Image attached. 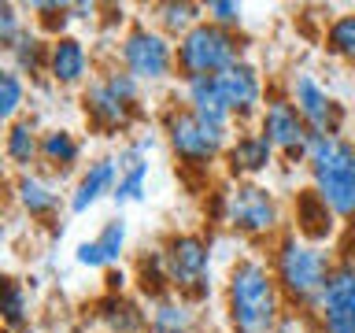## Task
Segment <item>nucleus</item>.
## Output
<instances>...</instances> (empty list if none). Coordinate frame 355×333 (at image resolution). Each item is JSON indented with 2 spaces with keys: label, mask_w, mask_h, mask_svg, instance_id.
<instances>
[{
  "label": "nucleus",
  "mask_w": 355,
  "mask_h": 333,
  "mask_svg": "<svg viewBox=\"0 0 355 333\" xmlns=\"http://www.w3.org/2000/svg\"><path fill=\"white\" fill-rule=\"evenodd\" d=\"M222 307H226L230 333H277L288 307L266 255L248 252L230 263L226 285H222Z\"/></svg>",
  "instance_id": "f257e3e1"
},
{
  "label": "nucleus",
  "mask_w": 355,
  "mask_h": 333,
  "mask_svg": "<svg viewBox=\"0 0 355 333\" xmlns=\"http://www.w3.org/2000/svg\"><path fill=\"white\" fill-rule=\"evenodd\" d=\"M266 263H270L274 282L285 296L288 315L315 318L318 300L326 293V282L333 274V263H337V252L329 244H311L304 237H296L293 230H285L282 237L270 241Z\"/></svg>",
  "instance_id": "f03ea898"
},
{
  "label": "nucleus",
  "mask_w": 355,
  "mask_h": 333,
  "mask_svg": "<svg viewBox=\"0 0 355 333\" xmlns=\"http://www.w3.org/2000/svg\"><path fill=\"white\" fill-rule=\"evenodd\" d=\"M304 171L322 204L340 222H355V141L348 133H315Z\"/></svg>",
  "instance_id": "7ed1b4c3"
},
{
  "label": "nucleus",
  "mask_w": 355,
  "mask_h": 333,
  "mask_svg": "<svg viewBox=\"0 0 355 333\" xmlns=\"http://www.w3.org/2000/svg\"><path fill=\"white\" fill-rule=\"evenodd\" d=\"M159 130L166 137V148L174 152V160L185 171H200V174H207L215 163H222L233 137V130H218V126H207L204 119H196L182 100H174V104L159 111Z\"/></svg>",
  "instance_id": "20e7f679"
},
{
  "label": "nucleus",
  "mask_w": 355,
  "mask_h": 333,
  "mask_svg": "<svg viewBox=\"0 0 355 333\" xmlns=\"http://www.w3.org/2000/svg\"><path fill=\"white\" fill-rule=\"evenodd\" d=\"M248 60L244 56V37L233 30H222L215 22H200L185 33L182 41H174V71L178 82H193V78H218L230 71L233 63Z\"/></svg>",
  "instance_id": "39448f33"
},
{
  "label": "nucleus",
  "mask_w": 355,
  "mask_h": 333,
  "mask_svg": "<svg viewBox=\"0 0 355 333\" xmlns=\"http://www.w3.org/2000/svg\"><path fill=\"white\" fill-rule=\"evenodd\" d=\"M222 222L248 241H266L285 233V211L270 185L263 182H230L222 193Z\"/></svg>",
  "instance_id": "423d86ee"
},
{
  "label": "nucleus",
  "mask_w": 355,
  "mask_h": 333,
  "mask_svg": "<svg viewBox=\"0 0 355 333\" xmlns=\"http://www.w3.org/2000/svg\"><path fill=\"white\" fill-rule=\"evenodd\" d=\"M115 63L126 74H133L141 85H163L178 78L174 71V41L159 33L152 22L133 19L126 30L119 33L115 44Z\"/></svg>",
  "instance_id": "0eeeda50"
},
{
  "label": "nucleus",
  "mask_w": 355,
  "mask_h": 333,
  "mask_svg": "<svg viewBox=\"0 0 355 333\" xmlns=\"http://www.w3.org/2000/svg\"><path fill=\"white\" fill-rule=\"evenodd\" d=\"M159 252L171 293L185 296L189 304H200L211 293V237L200 230H178L159 244Z\"/></svg>",
  "instance_id": "6e6552de"
},
{
  "label": "nucleus",
  "mask_w": 355,
  "mask_h": 333,
  "mask_svg": "<svg viewBox=\"0 0 355 333\" xmlns=\"http://www.w3.org/2000/svg\"><path fill=\"white\" fill-rule=\"evenodd\" d=\"M255 130L263 133L266 141L274 144V152L282 155L285 163H300L304 166L307 160V144H311V126L304 122V115L293 108V100H288L285 93H274V96H266V104L259 111V119H255Z\"/></svg>",
  "instance_id": "1a4fd4ad"
},
{
  "label": "nucleus",
  "mask_w": 355,
  "mask_h": 333,
  "mask_svg": "<svg viewBox=\"0 0 355 333\" xmlns=\"http://www.w3.org/2000/svg\"><path fill=\"white\" fill-rule=\"evenodd\" d=\"M285 96L293 100V108L304 115L311 133H344V119H348V111H344L340 100L318 82V74L304 71V67L288 71Z\"/></svg>",
  "instance_id": "9d476101"
},
{
  "label": "nucleus",
  "mask_w": 355,
  "mask_h": 333,
  "mask_svg": "<svg viewBox=\"0 0 355 333\" xmlns=\"http://www.w3.org/2000/svg\"><path fill=\"white\" fill-rule=\"evenodd\" d=\"M311 322L318 333H355V248L337 252L326 293Z\"/></svg>",
  "instance_id": "9b49d317"
},
{
  "label": "nucleus",
  "mask_w": 355,
  "mask_h": 333,
  "mask_svg": "<svg viewBox=\"0 0 355 333\" xmlns=\"http://www.w3.org/2000/svg\"><path fill=\"white\" fill-rule=\"evenodd\" d=\"M215 82L222 89V96H226V108L233 115V130L255 126V119H259V111L266 104V78L259 67L252 60H241L230 71H222Z\"/></svg>",
  "instance_id": "f8f14e48"
},
{
  "label": "nucleus",
  "mask_w": 355,
  "mask_h": 333,
  "mask_svg": "<svg viewBox=\"0 0 355 333\" xmlns=\"http://www.w3.org/2000/svg\"><path fill=\"white\" fill-rule=\"evenodd\" d=\"M8 196L33 226H55L63 215L67 193H60V182L49 178L44 171H26V174H11Z\"/></svg>",
  "instance_id": "ddd939ff"
},
{
  "label": "nucleus",
  "mask_w": 355,
  "mask_h": 333,
  "mask_svg": "<svg viewBox=\"0 0 355 333\" xmlns=\"http://www.w3.org/2000/svg\"><path fill=\"white\" fill-rule=\"evenodd\" d=\"M78 104H82V119L89 122L93 133H104V137H119V133H130L141 122V108H130L104 85V78L93 74L82 93H78Z\"/></svg>",
  "instance_id": "4468645a"
},
{
  "label": "nucleus",
  "mask_w": 355,
  "mask_h": 333,
  "mask_svg": "<svg viewBox=\"0 0 355 333\" xmlns=\"http://www.w3.org/2000/svg\"><path fill=\"white\" fill-rule=\"evenodd\" d=\"M96 74V60H93V49L78 37V33H63V37H52L49 44V74L44 82L52 89H82L93 82Z\"/></svg>",
  "instance_id": "2eb2a0df"
},
{
  "label": "nucleus",
  "mask_w": 355,
  "mask_h": 333,
  "mask_svg": "<svg viewBox=\"0 0 355 333\" xmlns=\"http://www.w3.org/2000/svg\"><path fill=\"white\" fill-rule=\"evenodd\" d=\"M274 160H277L274 144L266 141L255 126L233 130L230 148H226V155H222L230 182H259L263 174L274 171Z\"/></svg>",
  "instance_id": "dca6fc26"
},
{
  "label": "nucleus",
  "mask_w": 355,
  "mask_h": 333,
  "mask_svg": "<svg viewBox=\"0 0 355 333\" xmlns=\"http://www.w3.org/2000/svg\"><path fill=\"white\" fill-rule=\"evenodd\" d=\"M41 119L26 111L22 119H15L11 126L0 130V160L8 163L11 174H26V171H37V160H41Z\"/></svg>",
  "instance_id": "f3484780"
},
{
  "label": "nucleus",
  "mask_w": 355,
  "mask_h": 333,
  "mask_svg": "<svg viewBox=\"0 0 355 333\" xmlns=\"http://www.w3.org/2000/svg\"><path fill=\"white\" fill-rule=\"evenodd\" d=\"M82 155H85V144L71 126H44L41 130L37 171H44L55 182H63L71 174H82Z\"/></svg>",
  "instance_id": "a211bd4d"
},
{
  "label": "nucleus",
  "mask_w": 355,
  "mask_h": 333,
  "mask_svg": "<svg viewBox=\"0 0 355 333\" xmlns=\"http://www.w3.org/2000/svg\"><path fill=\"white\" fill-rule=\"evenodd\" d=\"M89 315L104 333H148V307L130 293H100Z\"/></svg>",
  "instance_id": "6ab92c4d"
},
{
  "label": "nucleus",
  "mask_w": 355,
  "mask_h": 333,
  "mask_svg": "<svg viewBox=\"0 0 355 333\" xmlns=\"http://www.w3.org/2000/svg\"><path fill=\"white\" fill-rule=\"evenodd\" d=\"M115 182H119V160L115 155H100V160L85 163L74 189L67 193V211H71V215H85L93 204H100L104 196L115 193Z\"/></svg>",
  "instance_id": "aec40b11"
},
{
  "label": "nucleus",
  "mask_w": 355,
  "mask_h": 333,
  "mask_svg": "<svg viewBox=\"0 0 355 333\" xmlns=\"http://www.w3.org/2000/svg\"><path fill=\"white\" fill-rule=\"evenodd\" d=\"M337 230H340V219L322 204V196L311 185L293 196V233L296 237H304L311 244H333Z\"/></svg>",
  "instance_id": "412c9836"
},
{
  "label": "nucleus",
  "mask_w": 355,
  "mask_h": 333,
  "mask_svg": "<svg viewBox=\"0 0 355 333\" xmlns=\"http://www.w3.org/2000/svg\"><path fill=\"white\" fill-rule=\"evenodd\" d=\"M182 104L193 111L196 119H204L207 126L233 130V115H230L226 96H222L215 78H193V82H182Z\"/></svg>",
  "instance_id": "4be33fe9"
},
{
  "label": "nucleus",
  "mask_w": 355,
  "mask_h": 333,
  "mask_svg": "<svg viewBox=\"0 0 355 333\" xmlns=\"http://www.w3.org/2000/svg\"><path fill=\"white\" fill-rule=\"evenodd\" d=\"M148 333H196V304L185 296L166 293L159 300H148Z\"/></svg>",
  "instance_id": "5701e85b"
},
{
  "label": "nucleus",
  "mask_w": 355,
  "mask_h": 333,
  "mask_svg": "<svg viewBox=\"0 0 355 333\" xmlns=\"http://www.w3.org/2000/svg\"><path fill=\"white\" fill-rule=\"evenodd\" d=\"M33 318V300L30 289L19 274L0 271V326L8 333H22Z\"/></svg>",
  "instance_id": "b1692460"
},
{
  "label": "nucleus",
  "mask_w": 355,
  "mask_h": 333,
  "mask_svg": "<svg viewBox=\"0 0 355 333\" xmlns=\"http://www.w3.org/2000/svg\"><path fill=\"white\" fill-rule=\"evenodd\" d=\"M49 44H52V37H44L37 26H30L19 37L15 49L8 52V67L19 71L26 82H44V74H49Z\"/></svg>",
  "instance_id": "393cba45"
},
{
  "label": "nucleus",
  "mask_w": 355,
  "mask_h": 333,
  "mask_svg": "<svg viewBox=\"0 0 355 333\" xmlns=\"http://www.w3.org/2000/svg\"><path fill=\"white\" fill-rule=\"evenodd\" d=\"M148 22L171 41H182L193 26L204 22V4H189V0H166V4H152Z\"/></svg>",
  "instance_id": "a878e982"
},
{
  "label": "nucleus",
  "mask_w": 355,
  "mask_h": 333,
  "mask_svg": "<svg viewBox=\"0 0 355 333\" xmlns=\"http://www.w3.org/2000/svg\"><path fill=\"white\" fill-rule=\"evenodd\" d=\"M130 278L137 282V293H141L144 304L171 293V282H166V266H163V252H159V248H152V252L144 248V252L137 255V263H133Z\"/></svg>",
  "instance_id": "bb28decb"
},
{
  "label": "nucleus",
  "mask_w": 355,
  "mask_h": 333,
  "mask_svg": "<svg viewBox=\"0 0 355 333\" xmlns=\"http://www.w3.org/2000/svg\"><path fill=\"white\" fill-rule=\"evenodd\" d=\"M30 108V82L8 63H0V130L26 115Z\"/></svg>",
  "instance_id": "cd10ccee"
},
{
  "label": "nucleus",
  "mask_w": 355,
  "mask_h": 333,
  "mask_svg": "<svg viewBox=\"0 0 355 333\" xmlns=\"http://www.w3.org/2000/svg\"><path fill=\"white\" fill-rule=\"evenodd\" d=\"M322 44L333 60H344L355 67V11H340V15L329 19L326 33H322Z\"/></svg>",
  "instance_id": "c85d7f7f"
},
{
  "label": "nucleus",
  "mask_w": 355,
  "mask_h": 333,
  "mask_svg": "<svg viewBox=\"0 0 355 333\" xmlns=\"http://www.w3.org/2000/svg\"><path fill=\"white\" fill-rule=\"evenodd\" d=\"M126 241H130V226H126V219H107V222H100V230H96V237L93 244L100 248V259H104V271H111V266H119L122 263V255H126Z\"/></svg>",
  "instance_id": "c756f323"
},
{
  "label": "nucleus",
  "mask_w": 355,
  "mask_h": 333,
  "mask_svg": "<svg viewBox=\"0 0 355 333\" xmlns=\"http://www.w3.org/2000/svg\"><path fill=\"white\" fill-rule=\"evenodd\" d=\"M30 11V22L37 26L44 37H63L67 22H71V4H60V0H33V4H22Z\"/></svg>",
  "instance_id": "7c9ffc66"
},
{
  "label": "nucleus",
  "mask_w": 355,
  "mask_h": 333,
  "mask_svg": "<svg viewBox=\"0 0 355 333\" xmlns=\"http://www.w3.org/2000/svg\"><path fill=\"white\" fill-rule=\"evenodd\" d=\"M144 189H148V160H137L130 166H122L119 171V182H115V193L111 200L122 207V204H137L144 200Z\"/></svg>",
  "instance_id": "2f4dec72"
},
{
  "label": "nucleus",
  "mask_w": 355,
  "mask_h": 333,
  "mask_svg": "<svg viewBox=\"0 0 355 333\" xmlns=\"http://www.w3.org/2000/svg\"><path fill=\"white\" fill-rule=\"evenodd\" d=\"M30 26H33V22H30V15H26V8H22V4H11V0H0V52L8 56Z\"/></svg>",
  "instance_id": "473e14b6"
},
{
  "label": "nucleus",
  "mask_w": 355,
  "mask_h": 333,
  "mask_svg": "<svg viewBox=\"0 0 355 333\" xmlns=\"http://www.w3.org/2000/svg\"><path fill=\"white\" fill-rule=\"evenodd\" d=\"M204 19L222 26V30L237 33L241 22H244V8L237 4V0H211V4H204Z\"/></svg>",
  "instance_id": "72a5a7b5"
},
{
  "label": "nucleus",
  "mask_w": 355,
  "mask_h": 333,
  "mask_svg": "<svg viewBox=\"0 0 355 333\" xmlns=\"http://www.w3.org/2000/svg\"><path fill=\"white\" fill-rule=\"evenodd\" d=\"M130 271H122V266H111V271H104V293H126L130 289Z\"/></svg>",
  "instance_id": "f704fd0d"
},
{
  "label": "nucleus",
  "mask_w": 355,
  "mask_h": 333,
  "mask_svg": "<svg viewBox=\"0 0 355 333\" xmlns=\"http://www.w3.org/2000/svg\"><path fill=\"white\" fill-rule=\"evenodd\" d=\"M277 333H318L311 318H300V315H285V322L277 326Z\"/></svg>",
  "instance_id": "c9c22d12"
},
{
  "label": "nucleus",
  "mask_w": 355,
  "mask_h": 333,
  "mask_svg": "<svg viewBox=\"0 0 355 333\" xmlns=\"http://www.w3.org/2000/svg\"><path fill=\"white\" fill-rule=\"evenodd\" d=\"M93 15H96V4H71V19L85 22V19H93Z\"/></svg>",
  "instance_id": "e433bc0d"
},
{
  "label": "nucleus",
  "mask_w": 355,
  "mask_h": 333,
  "mask_svg": "<svg viewBox=\"0 0 355 333\" xmlns=\"http://www.w3.org/2000/svg\"><path fill=\"white\" fill-rule=\"evenodd\" d=\"M4 230H8V204H4V196H0V237H4Z\"/></svg>",
  "instance_id": "4c0bfd02"
},
{
  "label": "nucleus",
  "mask_w": 355,
  "mask_h": 333,
  "mask_svg": "<svg viewBox=\"0 0 355 333\" xmlns=\"http://www.w3.org/2000/svg\"><path fill=\"white\" fill-rule=\"evenodd\" d=\"M0 333H4V326H0Z\"/></svg>",
  "instance_id": "58836bf2"
}]
</instances>
